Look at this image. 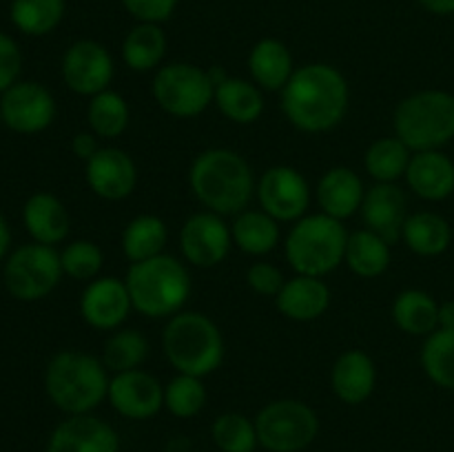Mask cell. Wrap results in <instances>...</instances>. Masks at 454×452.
Instances as JSON below:
<instances>
[{
  "mask_svg": "<svg viewBox=\"0 0 454 452\" xmlns=\"http://www.w3.org/2000/svg\"><path fill=\"white\" fill-rule=\"evenodd\" d=\"M279 93L286 120L304 133L331 131L348 113V82L340 69L326 62L301 65Z\"/></svg>",
  "mask_w": 454,
  "mask_h": 452,
  "instance_id": "1",
  "label": "cell"
},
{
  "mask_svg": "<svg viewBox=\"0 0 454 452\" xmlns=\"http://www.w3.org/2000/svg\"><path fill=\"white\" fill-rule=\"evenodd\" d=\"M189 186L207 211L224 217L247 211L255 193V177L251 164L238 151L215 146L195 155Z\"/></svg>",
  "mask_w": 454,
  "mask_h": 452,
  "instance_id": "2",
  "label": "cell"
},
{
  "mask_svg": "<svg viewBox=\"0 0 454 452\" xmlns=\"http://www.w3.org/2000/svg\"><path fill=\"white\" fill-rule=\"evenodd\" d=\"M109 370L100 357L82 350H60L44 368V390L58 410L87 415L109 394Z\"/></svg>",
  "mask_w": 454,
  "mask_h": 452,
  "instance_id": "3",
  "label": "cell"
},
{
  "mask_svg": "<svg viewBox=\"0 0 454 452\" xmlns=\"http://www.w3.org/2000/svg\"><path fill=\"white\" fill-rule=\"evenodd\" d=\"M124 284L131 295L133 310L149 319H171L184 308L193 288L189 269L167 253L133 261Z\"/></svg>",
  "mask_w": 454,
  "mask_h": 452,
  "instance_id": "4",
  "label": "cell"
},
{
  "mask_svg": "<svg viewBox=\"0 0 454 452\" xmlns=\"http://www.w3.org/2000/svg\"><path fill=\"white\" fill-rule=\"evenodd\" d=\"M162 350L177 372L202 379L222 366L226 355L222 331L200 310H180L168 319L162 332Z\"/></svg>",
  "mask_w": 454,
  "mask_h": 452,
  "instance_id": "5",
  "label": "cell"
},
{
  "mask_svg": "<svg viewBox=\"0 0 454 452\" xmlns=\"http://www.w3.org/2000/svg\"><path fill=\"white\" fill-rule=\"evenodd\" d=\"M348 235L344 222L326 213L319 211L304 215L293 224L286 235L284 242L286 261L295 275L324 277L344 264Z\"/></svg>",
  "mask_w": 454,
  "mask_h": 452,
  "instance_id": "6",
  "label": "cell"
},
{
  "mask_svg": "<svg viewBox=\"0 0 454 452\" xmlns=\"http://www.w3.org/2000/svg\"><path fill=\"white\" fill-rule=\"evenodd\" d=\"M395 136L412 151H439L454 137V96L426 89L403 97L395 109Z\"/></svg>",
  "mask_w": 454,
  "mask_h": 452,
  "instance_id": "7",
  "label": "cell"
},
{
  "mask_svg": "<svg viewBox=\"0 0 454 452\" xmlns=\"http://www.w3.org/2000/svg\"><path fill=\"white\" fill-rule=\"evenodd\" d=\"M153 100L173 118H195L208 109L215 96V84L207 69L191 62H168L160 66L151 84Z\"/></svg>",
  "mask_w": 454,
  "mask_h": 452,
  "instance_id": "8",
  "label": "cell"
},
{
  "mask_svg": "<svg viewBox=\"0 0 454 452\" xmlns=\"http://www.w3.org/2000/svg\"><path fill=\"white\" fill-rule=\"evenodd\" d=\"M255 430L269 452H300L317 439L319 417L300 399H278L257 412Z\"/></svg>",
  "mask_w": 454,
  "mask_h": 452,
  "instance_id": "9",
  "label": "cell"
},
{
  "mask_svg": "<svg viewBox=\"0 0 454 452\" xmlns=\"http://www.w3.org/2000/svg\"><path fill=\"white\" fill-rule=\"evenodd\" d=\"M60 253L47 244H22L4 261V286L18 301H40L62 279Z\"/></svg>",
  "mask_w": 454,
  "mask_h": 452,
  "instance_id": "10",
  "label": "cell"
},
{
  "mask_svg": "<svg viewBox=\"0 0 454 452\" xmlns=\"http://www.w3.org/2000/svg\"><path fill=\"white\" fill-rule=\"evenodd\" d=\"M255 195L262 211L278 222H293L306 215L310 207V186L301 171L288 164L266 168L255 184Z\"/></svg>",
  "mask_w": 454,
  "mask_h": 452,
  "instance_id": "11",
  "label": "cell"
},
{
  "mask_svg": "<svg viewBox=\"0 0 454 452\" xmlns=\"http://www.w3.org/2000/svg\"><path fill=\"white\" fill-rule=\"evenodd\" d=\"M3 124L22 136H34L51 127L56 120V100L44 84L18 80L0 96Z\"/></svg>",
  "mask_w": 454,
  "mask_h": 452,
  "instance_id": "12",
  "label": "cell"
},
{
  "mask_svg": "<svg viewBox=\"0 0 454 452\" xmlns=\"http://www.w3.org/2000/svg\"><path fill=\"white\" fill-rule=\"evenodd\" d=\"M60 74L67 87L78 96H98L106 91L114 80L115 65L109 49L98 40H75L65 51Z\"/></svg>",
  "mask_w": 454,
  "mask_h": 452,
  "instance_id": "13",
  "label": "cell"
},
{
  "mask_svg": "<svg viewBox=\"0 0 454 452\" xmlns=\"http://www.w3.org/2000/svg\"><path fill=\"white\" fill-rule=\"evenodd\" d=\"M231 226L224 217L211 211H200L186 217L180 230V248L184 260L195 269H213L222 264L231 251Z\"/></svg>",
  "mask_w": 454,
  "mask_h": 452,
  "instance_id": "14",
  "label": "cell"
},
{
  "mask_svg": "<svg viewBox=\"0 0 454 452\" xmlns=\"http://www.w3.org/2000/svg\"><path fill=\"white\" fill-rule=\"evenodd\" d=\"M131 308L127 284L114 275L91 279L80 295V315L96 331H118Z\"/></svg>",
  "mask_w": 454,
  "mask_h": 452,
  "instance_id": "15",
  "label": "cell"
},
{
  "mask_svg": "<svg viewBox=\"0 0 454 452\" xmlns=\"http://www.w3.org/2000/svg\"><path fill=\"white\" fill-rule=\"evenodd\" d=\"M106 399L114 410L127 419H151L164 406V386L142 368L115 372Z\"/></svg>",
  "mask_w": 454,
  "mask_h": 452,
  "instance_id": "16",
  "label": "cell"
},
{
  "mask_svg": "<svg viewBox=\"0 0 454 452\" xmlns=\"http://www.w3.org/2000/svg\"><path fill=\"white\" fill-rule=\"evenodd\" d=\"M84 177L98 198L120 202L137 186L136 160L118 146H102L89 162H84Z\"/></svg>",
  "mask_w": 454,
  "mask_h": 452,
  "instance_id": "17",
  "label": "cell"
},
{
  "mask_svg": "<svg viewBox=\"0 0 454 452\" xmlns=\"http://www.w3.org/2000/svg\"><path fill=\"white\" fill-rule=\"evenodd\" d=\"M118 433L91 412L69 415L56 425L47 443V452H118Z\"/></svg>",
  "mask_w": 454,
  "mask_h": 452,
  "instance_id": "18",
  "label": "cell"
},
{
  "mask_svg": "<svg viewBox=\"0 0 454 452\" xmlns=\"http://www.w3.org/2000/svg\"><path fill=\"white\" fill-rule=\"evenodd\" d=\"M406 208V195L395 182H377L364 195L359 213H362L364 226L393 246L402 239L403 224H406L408 217Z\"/></svg>",
  "mask_w": 454,
  "mask_h": 452,
  "instance_id": "19",
  "label": "cell"
},
{
  "mask_svg": "<svg viewBox=\"0 0 454 452\" xmlns=\"http://www.w3.org/2000/svg\"><path fill=\"white\" fill-rule=\"evenodd\" d=\"M375 362L364 350H344L333 363L331 388L335 397L348 406H359V403L366 401L375 393Z\"/></svg>",
  "mask_w": 454,
  "mask_h": 452,
  "instance_id": "20",
  "label": "cell"
},
{
  "mask_svg": "<svg viewBox=\"0 0 454 452\" xmlns=\"http://www.w3.org/2000/svg\"><path fill=\"white\" fill-rule=\"evenodd\" d=\"M275 306L291 322H313L331 306V288L322 277L295 275L284 282L275 297Z\"/></svg>",
  "mask_w": 454,
  "mask_h": 452,
  "instance_id": "21",
  "label": "cell"
},
{
  "mask_svg": "<svg viewBox=\"0 0 454 452\" xmlns=\"http://www.w3.org/2000/svg\"><path fill=\"white\" fill-rule=\"evenodd\" d=\"M403 177L412 193L428 202H439L454 193V162L442 151L412 153Z\"/></svg>",
  "mask_w": 454,
  "mask_h": 452,
  "instance_id": "22",
  "label": "cell"
},
{
  "mask_svg": "<svg viewBox=\"0 0 454 452\" xmlns=\"http://www.w3.org/2000/svg\"><path fill=\"white\" fill-rule=\"evenodd\" d=\"M22 222L31 239L47 246L65 242L71 230V217L65 204L51 193H34L22 207Z\"/></svg>",
  "mask_w": 454,
  "mask_h": 452,
  "instance_id": "23",
  "label": "cell"
},
{
  "mask_svg": "<svg viewBox=\"0 0 454 452\" xmlns=\"http://www.w3.org/2000/svg\"><path fill=\"white\" fill-rule=\"evenodd\" d=\"M364 182L353 168L333 167L322 175L317 184V204L322 213L335 217V220H348L362 208Z\"/></svg>",
  "mask_w": 454,
  "mask_h": 452,
  "instance_id": "24",
  "label": "cell"
},
{
  "mask_svg": "<svg viewBox=\"0 0 454 452\" xmlns=\"http://www.w3.org/2000/svg\"><path fill=\"white\" fill-rule=\"evenodd\" d=\"M248 71L262 91H282L295 74L293 56L278 38H262L248 53Z\"/></svg>",
  "mask_w": 454,
  "mask_h": 452,
  "instance_id": "25",
  "label": "cell"
},
{
  "mask_svg": "<svg viewBox=\"0 0 454 452\" xmlns=\"http://www.w3.org/2000/svg\"><path fill=\"white\" fill-rule=\"evenodd\" d=\"M213 102L220 113L235 124H253L264 113V96L253 80L229 78L215 87Z\"/></svg>",
  "mask_w": 454,
  "mask_h": 452,
  "instance_id": "26",
  "label": "cell"
},
{
  "mask_svg": "<svg viewBox=\"0 0 454 452\" xmlns=\"http://www.w3.org/2000/svg\"><path fill=\"white\" fill-rule=\"evenodd\" d=\"M231 238L242 253L253 257L269 255L279 244V222L264 211H242L231 224Z\"/></svg>",
  "mask_w": 454,
  "mask_h": 452,
  "instance_id": "27",
  "label": "cell"
},
{
  "mask_svg": "<svg viewBox=\"0 0 454 452\" xmlns=\"http://www.w3.org/2000/svg\"><path fill=\"white\" fill-rule=\"evenodd\" d=\"M393 319L406 335L428 337L439 328V304L428 292L408 288L395 297Z\"/></svg>",
  "mask_w": 454,
  "mask_h": 452,
  "instance_id": "28",
  "label": "cell"
},
{
  "mask_svg": "<svg viewBox=\"0 0 454 452\" xmlns=\"http://www.w3.org/2000/svg\"><path fill=\"white\" fill-rule=\"evenodd\" d=\"M390 260H393V255H390V244L377 233H372V230L362 229L348 235L344 264L357 277H380V275H384L388 270Z\"/></svg>",
  "mask_w": 454,
  "mask_h": 452,
  "instance_id": "29",
  "label": "cell"
},
{
  "mask_svg": "<svg viewBox=\"0 0 454 452\" xmlns=\"http://www.w3.org/2000/svg\"><path fill=\"white\" fill-rule=\"evenodd\" d=\"M167 56V35L162 27L137 22L122 40V60L131 71H153Z\"/></svg>",
  "mask_w": 454,
  "mask_h": 452,
  "instance_id": "30",
  "label": "cell"
},
{
  "mask_svg": "<svg viewBox=\"0 0 454 452\" xmlns=\"http://www.w3.org/2000/svg\"><path fill=\"white\" fill-rule=\"evenodd\" d=\"M402 239L412 253L421 257L442 255L452 242L450 224L433 211H419L406 217Z\"/></svg>",
  "mask_w": 454,
  "mask_h": 452,
  "instance_id": "31",
  "label": "cell"
},
{
  "mask_svg": "<svg viewBox=\"0 0 454 452\" xmlns=\"http://www.w3.org/2000/svg\"><path fill=\"white\" fill-rule=\"evenodd\" d=\"M168 242V229L162 217L158 215H137L124 226L122 230V251L127 260L145 261L155 255H162Z\"/></svg>",
  "mask_w": 454,
  "mask_h": 452,
  "instance_id": "32",
  "label": "cell"
},
{
  "mask_svg": "<svg viewBox=\"0 0 454 452\" xmlns=\"http://www.w3.org/2000/svg\"><path fill=\"white\" fill-rule=\"evenodd\" d=\"M411 158L412 151L397 136L377 137L366 149L364 167L375 182H395L397 184L399 177L406 175Z\"/></svg>",
  "mask_w": 454,
  "mask_h": 452,
  "instance_id": "33",
  "label": "cell"
},
{
  "mask_svg": "<svg viewBox=\"0 0 454 452\" xmlns=\"http://www.w3.org/2000/svg\"><path fill=\"white\" fill-rule=\"evenodd\" d=\"M67 0H12L9 18L25 35H47L62 22Z\"/></svg>",
  "mask_w": 454,
  "mask_h": 452,
  "instance_id": "34",
  "label": "cell"
},
{
  "mask_svg": "<svg viewBox=\"0 0 454 452\" xmlns=\"http://www.w3.org/2000/svg\"><path fill=\"white\" fill-rule=\"evenodd\" d=\"M129 120H131V111H129L127 100L111 89L93 96L87 106L89 129L105 140H115L122 136L129 127Z\"/></svg>",
  "mask_w": 454,
  "mask_h": 452,
  "instance_id": "35",
  "label": "cell"
},
{
  "mask_svg": "<svg viewBox=\"0 0 454 452\" xmlns=\"http://www.w3.org/2000/svg\"><path fill=\"white\" fill-rule=\"evenodd\" d=\"M149 339L136 328H118L102 348V363L109 372L136 370L149 357Z\"/></svg>",
  "mask_w": 454,
  "mask_h": 452,
  "instance_id": "36",
  "label": "cell"
},
{
  "mask_svg": "<svg viewBox=\"0 0 454 452\" xmlns=\"http://www.w3.org/2000/svg\"><path fill=\"white\" fill-rule=\"evenodd\" d=\"M421 368L439 388L454 390V331L437 328L421 348Z\"/></svg>",
  "mask_w": 454,
  "mask_h": 452,
  "instance_id": "37",
  "label": "cell"
},
{
  "mask_svg": "<svg viewBox=\"0 0 454 452\" xmlns=\"http://www.w3.org/2000/svg\"><path fill=\"white\" fill-rule=\"evenodd\" d=\"M207 386H204L202 377L182 375L177 372L167 386H164V408L171 412L173 417L180 419H189V417L200 415L207 406Z\"/></svg>",
  "mask_w": 454,
  "mask_h": 452,
  "instance_id": "38",
  "label": "cell"
},
{
  "mask_svg": "<svg viewBox=\"0 0 454 452\" xmlns=\"http://www.w3.org/2000/svg\"><path fill=\"white\" fill-rule=\"evenodd\" d=\"M211 437L222 452H253L257 441L255 421L242 412H224L213 421Z\"/></svg>",
  "mask_w": 454,
  "mask_h": 452,
  "instance_id": "39",
  "label": "cell"
},
{
  "mask_svg": "<svg viewBox=\"0 0 454 452\" xmlns=\"http://www.w3.org/2000/svg\"><path fill=\"white\" fill-rule=\"evenodd\" d=\"M62 273L69 275L78 282H91L100 277L102 264H105V253L91 239H75L67 244L60 253Z\"/></svg>",
  "mask_w": 454,
  "mask_h": 452,
  "instance_id": "40",
  "label": "cell"
},
{
  "mask_svg": "<svg viewBox=\"0 0 454 452\" xmlns=\"http://www.w3.org/2000/svg\"><path fill=\"white\" fill-rule=\"evenodd\" d=\"M284 282H286V277L282 275V270L270 261H255L247 270V284L253 292L262 297H273L275 300L278 292L282 291Z\"/></svg>",
  "mask_w": 454,
  "mask_h": 452,
  "instance_id": "41",
  "label": "cell"
},
{
  "mask_svg": "<svg viewBox=\"0 0 454 452\" xmlns=\"http://www.w3.org/2000/svg\"><path fill=\"white\" fill-rule=\"evenodd\" d=\"M122 7L137 22L162 25L176 13L177 0H122Z\"/></svg>",
  "mask_w": 454,
  "mask_h": 452,
  "instance_id": "42",
  "label": "cell"
},
{
  "mask_svg": "<svg viewBox=\"0 0 454 452\" xmlns=\"http://www.w3.org/2000/svg\"><path fill=\"white\" fill-rule=\"evenodd\" d=\"M22 69V53L16 40L0 31V96L18 82Z\"/></svg>",
  "mask_w": 454,
  "mask_h": 452,
  "instance_id": "43",
  "label": "cell"
},
{
  "mask_svg": "<svg viewBox=\"0 0 454 452\" xmlns=\"http://www.w3.org/2000/svg\"><path fill=\"white\" fill-rule=\"evenodd\" d=\"M100 149L102 146L98 144V136L93 131H80L75 133L74 140H71V151H74L75 158L82 160V162H89Z\"/></svg>",
  "mask_w": 454,
  "mask_h": 452,
  "instance_id": "44",
  "label": "cell"
},
{
  "mask_svg": "<svg viewBox=\"0 0 454 452\" xmlns=\"http://www.w3.org/2000/svg\"><path fill=\"white\" fill-rule=\"evenodd\" d=\"M417 3L434 16H452L454 13V0H417Z\"/></svg>",
  "mask_w": 454,
  "mask_h": 452,
  "instance_id": "45",
  "label": "cell"
},
{
  "mask_svg": "<svg viewBox=\"0 0 454 452\" xmlns=\"http://www.w3.org/2000/svg\"><path fill=\"white\" fill-rule=\"evenodd\" d=\"M439 328L454 331V301H443L439 306Z\"/></svg>",
  "mask_w": 454,
  "mask_h": 452,
  "instance_id": "46",
  "label": "cell"
},
{
  "mask_svg": "<svg viewBox=\"0 0 454 452\" xmlns=\"http://www.w3.org/2000/svg\"><path fill=\"white\" fill-rule=\"evenodd\" d=\"M9 244H12V230H9V226H7V222H4V217L0 215V260H3V257L7 255Z\"/></svg>",
  "mask_w": 454,
  "mask_h": 452,
  "instance_id": "47",
  "label": "cell"
},
{
  "mask_svg": "<svg viewBox=\"0 0 454 452\" xmlns=\"http://www.w3.org/2000/svg\"><path fill=\"white\" fill-rule=\"evenodd\" d=\"M0 124H3V113H0Z\"/></svg>",
  "mask_w": 454,
  "mask_h": 452,
  "instance_id": "48",
  "label": "cell"
}]
</instances>
